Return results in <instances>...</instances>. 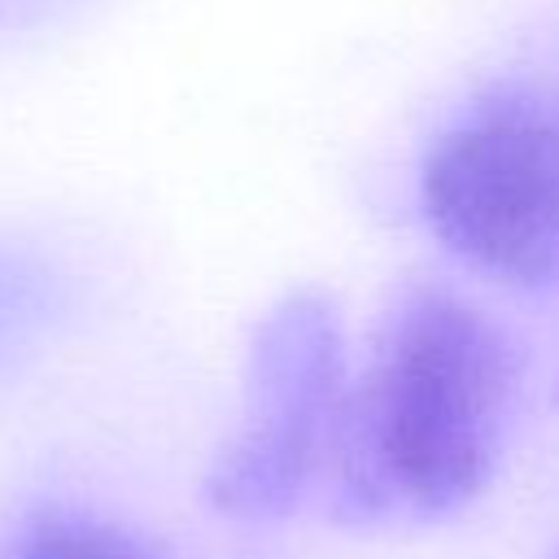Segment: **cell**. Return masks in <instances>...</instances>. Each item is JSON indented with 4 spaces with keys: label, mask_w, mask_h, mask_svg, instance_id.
I'll list each match as a JSON object with an SVG mask.
<instances>
[{
    "label": "cell",
    "mask_w": 559,
    "mask_h": 559,
    "mask_svg": "<svg viewBox=\"0 0 559 559\" xmlns=\"http://www.w3.org/2000/svg\"><path fill=\"white\" fill-rule=\"evenodd\" d=\"M515 371V345L472 301L437 284L402 293L345 384L332 511L345 524H424L467 507L498 467Z\"/></svg>",
    "instance_id": "1"
},
{
    "label": "cell",
    "mask_w": 559,
    "mask_h": 559,
    "mask_svg": "<svg viewBox=\"0 0 559 559\" xmlns=\"http://www.w3.org/2000/svg\"><path fill=\"white\" fill-rule=\"evenodd\" d=\"M424 218L480 275L559 284V83L515 79L472 96L428 144Z\"/></svg>",
    "instance_id": "2"
},
{
    "label": "cell",
    "mask_w": 559,
    "mask_h": 559,
    "mask_svg": "<svg viewBox=\"0 0 559 559\" xmlns=\"http://www.w3.org/2000/svg\"><path fill=\"white\" fill-rule=\"evenodd\" d=\"M345 402V341L319 288L280 297L249 341L245 424L223 445L205 493L231 520L288 515L328 467Z\"/></svg>",
    "instance_id": "3"
},
{
    "label": "cell",
    "mask_w": 559,
    "mask_h": 559,
    "mask_svg": "<svg viewBox=\"0 0 559 559\" xmlns=\"http://www.w3.org/2000/svg\"><path fill=\"white\" fill-rule=\"evenodd\" d=\"M4 559H162V555L148 537L114 520L87 511H44L22 528V537L9 546Z\"/></svg>",
    "instance_id": "4"
},
{
    "label": "cell",
    "mask_w": 559,
    "mask_h": 559,
    "mask_svg": "<svg viewBox=\"0 0 559 559\" xmlns=\"http://www.w3.org/2000/svg\"><path fill=\"white\" fill-rule=\"evenodd\" d=\"M52 297V275L31 253L0 249V362L44 328Z\"/></svg>",
    "instance_id": "5"
},
{
    "label": "cell",
    "mask_w": 559,
    "mask_h": 559,
    "mask_svg": "<svg viewBox=\"0 0 559 559\" xmlns=\"http://www.w3.org/2000/svg\"><path fill=\"white\" fill-rule=\"evenodd\" d=\"M555 559H559V555H555Z\"/></svg>",
    "instance_id": "6"
}]
</instances>
